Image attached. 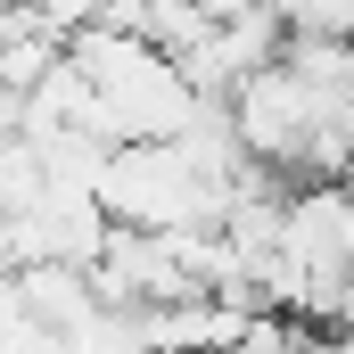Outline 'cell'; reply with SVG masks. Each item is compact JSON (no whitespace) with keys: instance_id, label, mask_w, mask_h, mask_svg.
Wrapping results in <instances>:
<instances>
[{"instance_id":"1","label":"cell","mask_w":354,"mask_h":354,"mask_svg":"<svg viewBox=\"0 0 354 354\" xmlns=\"http://www.w3.org/2000/svg\"><path fill=\"white\" fill-rule=\"evenodd\" d=\"M0 354H58V338L41 330V313H33L17 272H0Z\"/></svg>"}]
</instances>
